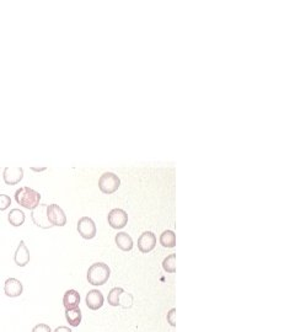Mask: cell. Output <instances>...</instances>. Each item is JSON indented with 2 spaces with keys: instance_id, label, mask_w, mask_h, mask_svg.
Returning a JSON list of instances; mask_svg holds the SVG:
<instances>
[{
  "instance_id": "277c9868",
  "label": "cell",
  "mask_w": 295,
  "mask_h": 332,
  "mask_svg": "<svg viewBox=\"0 0 295 332\" xmlns=\"http://www.w3.org/2000/svg\"><path fill=\"white\" fill-rule=\"evenodd\" d=\"M47 218L52 227H64L66 224V215L58 204L47 205Z\"/></svg>"
},
{
  "instance_id": "52a82bcc",
  "label": "cell",
  "mask_w": 295,
  "mask_h": 332,
  "mask_svg": "<svg viewBox=\"0 0 295 332\" xmlns=\"http://www.w3.org/2000/svg\"><path fill=\"white\" fill-rule=\"evenodd\" d=\"M31 217L37 227L42 228V229H49V228H52L51 223L48 222V218H47V204L37 205L34 209H32Z\"/></svg>"
},
{
  "instance_id": "7402d4cb",
  "label": "cell",
  "mask_w": 295,
  "mask_h": 332,
  "mask_svg": "<svg viewBox=\"0 0 295 332\" xmlns=\"http://www.w3.org/2000/svg\"><path fill=\"white\" fill-rule=\"evenodd\" d=\"M175 315H176V309H171V310L167 313V323L170 324L172 328H173V326H176Z\"/></svg>"
},
{
  "instance_id": "30bf717a",
  "label": "cell",
  "mask_w": 295,
  "mask_h": 332,
  "mask_svg": "<svg viewBox=\"0 0 295 332\" xmlns=\"http://www.w3.org/2000/svg\"><path fill=\"white\" fill-rule=\"evenodd\" d=\"M24 292L22 283L16 278H7L4 284V293L9 298H17Z\"/></svg>"
},
{
  "instance_id": "e0dca14e",
  "label": "cell",
  "mask_w": 295,
  "mask_h": 332,
  "mask_svg": "<svg viewBox=\"0 0 295 332\" xmlns=\"http://www.w3.org/2000/svg\"><path fill=\"white\" fill-rule=\"evenodd\" d=\"M160 244L161 246L167 247V249H172L176 246V234L172 230H165L163 234L160 235Z\"/></svg>"
},
{
  "instance_id": "7c38bea8",
  "label": "cell",
  "mask_w": 295,
  "mask_h": 332,
  "mask_svg": "<svg viewBox=\"0 0 295 332\" xmlns=\"http://www.w3.org/2000/svg\"><path fill=\"white\" fill-rule=\"evenodd\" d=\"M14 261L19 267H25L30 262V251L25 241H22V240L20 241L19 246H17L16 251H15Z\"/></svg>"
},
{
  "instance_id": "ac0fdd59",
  "label": "cell",
  "mask_w": 295,
  "mask_h": 332,
  "mask_svg": "<svg viewBox=\"0 0 295 332\" xmlns=\"http://www.w3.org/2000/svg\"><path fill=\"white\" fill-rule=\"evenodd\" d=\"M125 293V289L123 288H118V287H116V288H112L110 291V293H108V297H107V301L108 304H110L111 306H118L120 305V299H121V296Z\"/></svg>"
},
{
  "instance_id": "7a4b0ae2",
  "label": "cell",
  "mask_w": 295,
  "mask_h": 332,
  "mask_svg": "<svg viewBox=\"0 0 295 332\" xmlns=\"http://www.w3.org/2000/svg\"><path fill=\"white\" fill-rule=\"evenodd\" d=\"M111 276V269L103 262H96L88 269V282L93 286H103Z\"/></svg>"
},
{
  "instance_id": "3957f363",
  "label": "cell",
  "mask_w": 295,
  "mask_h": 332,
  "mask_svg": "<svg viewBox=\"0 0 295 332\" xmlns=\"http://www.w3.org/2000/svg\"><path fill=\"white\" fill-rule=\"evenodd\" d=\"M121 186V180L116 173L113 172H105L101 175L100 180H98V188L105 195H111V193L116 192L118 187Z\"/></svg>"
},
{
  "instance_id": "9c48e42d",
  "label": "cell",
  "mask_w": 295,
  "mask_h": 332,
  "mask_svg": "<svg viewBox=\"0 0 295 332\" xmlns=\"http://www.w3.org/2000/svg\"><path fill=\"white\" fill-rule=\"evenodd\" d=\"M156 246V236L154 232H145L138 239V249L143 254H148V252L153 251Z\"/></svg>"
},
{
  "instance_id": "ba28073f",
  "label": "cell",
  "mask_w": 295,
  "mask_h": 332,
  "mask_svg": "<svg viewBox=\"0 0 295 332\" xmlns=\"http://www.w3.org/2000/svg\"><path fill=\"white\" fill-rule=\"evenodd\" d=\"M4 182L9 186H14L19 183L24 178V168L19 166H12V167H5L2 172Z\"/></svg>"
},
{
  "instance_id": "ffe728a7",
  "label": "cell",
  "mask_w": 295,
  "mask_h": 332,
  "mask_svg": "<svg viewBox=\"0 0 295 332\" xmlns=\"http://www.w3.org/2000/svg\"><path fill=\"white\" fill-rule=\"evenodd\" d=\"M10 204H11V198L7 195H0V210L4 212L10 207Z\"/></svg>"
},
{
  "instance_id": "5b68a950",
  "label": "cell",
  "mask_w": 295,
  "mask_h": 332,
  "mask_svg": "<svg viewBox=\"0 0 295 332\" xmlns=\"http://www.w3.org/2000/svg\"><path fill=\"white\" fill-rule=\"evenodd\" d=\"M78 232L80 234V236L85 240L94 239L96 236V224L91 218L89 217H83L81 219H79L78 222Z\"/></svg>"
},
{
  "instance_id": "8992f818",
  "label": "cell",
  "mask_w": 295,
  "mask_h": 332,
  "mask_svg": "<svg viewBox=\"0 0 295 332\" xmlns=\"http://www.w3.org/2000/svg\"><path fill=\"white\" fill-rule=\"evenodd\" d=\"M107 220L112 229H123L128 223V214L121 208H115L108 213Z\"/></svg>"
},
{
  "instance_id": "5bb4252c",
  "label": "cell",
  "mask_w": 295,
  "mask_h": 332,
  "mask_svg": "<svg viewBox=\"0 0 295 332\" xmlns=\"http://www.w3.org/2000/svg\"><path fill=\"white\" fill-rule=\"evenodd\" d=\"M116 245L122 251H131L133 249V240L127 232H118L115 237Z\"/></svg>"
},
{
  "instance_id": "4fadbf2b",
  "label": "cell",
  "mask_w": 295,
  "mask_h": 332,
  "mask_svg": "<svg viewBox=\"0 0 295 332\" xmlns=\"http://www.w3.org/2000/svg\"><path fill=\"white\" fill-rule=\"evenodd\" d=\"M80 304V294L75 291V289H69L66 292L63 297V305L66 310H70V309L78 308Z\"/></svg>"
},
{
  "instance_id": "603a6c76",
  "label": "cell",
  "mask_w": 295,
  "mask_h": 332,
  "mask_svg": "<svg viewBox=\"0 0 295 332\" xmlns=\"http://www.w3.org/2000/svg\"><path fill=\"white\" fill-rule=\"evenodd\" d=\"M54 332H71L70 329L68 328V326H59V328H57Z\"/></svg>"
},
{
  "instance_id": "2e32d148",
  "label": "cell",
  "mask_w": 295,
  "mask_h": 332,
  "mask_svg": "<svg viewBox=\"0 0 295 332\" xmlns=\"http://www.w3.org/2000/svg\"><path fill=\"white\" fill-rule=\"evenodd\" d=\"M81 318L83 316H81V311L79 308L66 310V319L71 328H78L81 323Z\"/></svg>"
},
{
  "instance_id": "6da1fadb",
  "label": "cell",
  "mask_w": 295,
  "mask_h": 332,
  "mask_svg": "<svg viewBox=\"0 0 295 332\" xmlns=\"http://www.w3.org/2000/svg\"><path fill=\"white\" fill-rule=\"evenodd\" d=\"M15 200L25 209H34L39 204L41 195L30 187H21L15 192Z\"/></svg>"
},
{
  "instance_id": "8fae6325",
  "label": "cell",
  "mask_w": 295,
  "mask_h": 332,
  "mask_svg": "<svg viewBox=\"0 0 295 332\" xmlns=\"http://www.w3.org/2000/svg\"><path fill=\"white\" fill-rule=\"evenodd\" d=\"M85 300L89 309H91V310H98L100 308H102L105 298H103V294L98 289H93V291H90L86 294Z\"/></svg>"
},
{
  "instance_id": "9a60e30c",
  "label": "cell",
  "mask_w": 295,
  "mask_h": 332,
  "mask_svg": "<svg viewBox=\"0 0 295 332\" xmlns=\"http://www.w3.org/2000/svg\"><path fill=\"white\" fill-rule=\"evenodd\" d=\"M25 219H26L25 213L22 210L17 209V208L10 210L9 215H7V220H9V223L12 227H21L25 223Z\"/></svg>"
},
{
  "instance_id": "44dd1931",
  "label": "cell",
  "mask_w": 295,
  "mask_h": 332,
  "mask_svg": "<svg viewBox=\"0 0 295 332\" xmlns=\"http://www.w3.org/2000/svg\"><path fill=\"white\" fill-rule=\"evenodd\" d=\"M32 332H52V330L46 324H38V325H36L32 329Z\"/></svg>"
},
{
  "instance_id": "d6986e66",
  "label": "cell",
  "mask_w": 295,
  "mask_h": 332,
  "mask_svg": "<svg viewBox=\"0 0 295 332\" xmlns=\"http://www.w3.org/2000/svg\"><path fill=\"white\" fill-rule=\"evenodd\" d=\"M163 268L167 273H175L176 272V255L171 254L163 261Z\"/></svg>"
}]
</instances>
